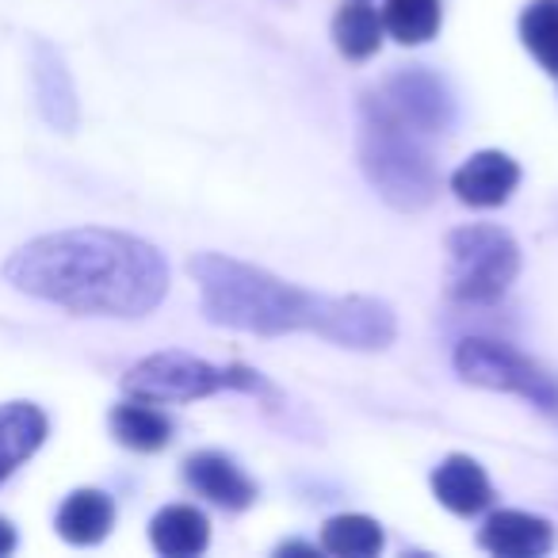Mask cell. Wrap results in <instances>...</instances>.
<instances>
[{
	"instance_id": "obj_1",
	"label": "cell",
	"mask_w": 558,
	"mask_h": 558,
	"mask_svg": "<svg viewBox=\"0 0 558 558\" xmlns=\"http://www.w3.org/2000/svg\"><path fill=\"white\" fill-rule=\"evenodd\" d=\"M4 279L32 299L100 318H142L169 291L165 256L149 241L100 226L27 241L4 260Z\"/></svg>"
},
{
	"instance_id": "obj_2",
	"label": "cell",
	"mask_w": 558,
	"mask_h": 558,
	"mask_svg": "<svg viewBox=\"0 0 558 558\" xmlns=\"http://www.w3.org/2000/svg\"><path fill=\"white\" fill-rule=\"evenodd\" d=\"M192 276L203 291V311L215 326L260 337H279L291 333V329H318L326 295L291 288L264 268L233 260V256L203 253L192 260Z\"/></svg>"
},
{
	"instance_id": "obj_3",
	"label": "cell",
	"mask_w": 558,
	"mask_h": 558,
	"mask_svg": "<svg viewBox=\"0 0 558 558\" xmlns=\"http://www.w3.org/2000/svg\"><path fill=\"white\" fill-rule=\"evenodd\" d=\"M360 165L375 192L398 210H425L440 192V172L421 142V131L390 116L375 96H364Z\"/></svg>"
},
{
	"instance_id": "obj_4",
	"label": "cell",
	"mask_w": 558,
	"mask_h": 558,
	"mask_svg": "<svg viewBox=\"0 0 558 558\" xmlns=\"http://www.w3.org/2000/svg\"><path fill=\"white\" fill-rule=\"evenodd\" d=\"M520 271V248L501 226H459L448 238V295L459 303H494Z\"/></svg>"
},
{
	"instance_id": "obj_5",
	"label": "cell",
	"mask_w": 558,
	"mask_h": 558,
	"mask_svg": "<svg viewBox=\"0 0 558 558\" xmlns=\"http://www.w3.org/2000/svg\"><path fill=\"white\" fill-rule=\"evenodd\" d=\"M226 387L260 390L264 383L248 367H215L199 356H187V352L146 356L123 379L126 395L142 398V402H195V398H207Z\"/></svg>"
},
{
	"instance_id": "obj_6",
	"label": "cell",
	"mask_w": 558,
	"mask_h": 558,
	"mask_svg": "<svg viewBox=\"0 0 558 558\" xmlns=\"http://www.w3.org/2000/svg\"><path fill=\"white\" fill-rule=\"evenodd\" d=\"M456 372L474 387L509 390V395L535 402L539 410L558 413V383L550 375H543L527 356L512 352L509 344L486 341V337H466L456 349Z\"/></svg>"
},
{
	"instance_id": "obj_7",
	"label": "cell",
	"mask_w": 558,
	"mask_h": 558,
	"mask_svg": "<svg viewBox=\"0 0 558 558\" xmlns=\"http://www.w3.org/2000/svg\"><path fill=\"white\" fill-rule=\"evenodd\" d=\"M375 100L421 134H448L451 123H456V100H451L448 85L436 73L421 70V65L398 70Z\"/></svg>"
},
{
	"instance_id": "obj_8",
	"label": "cell",
	"mask_w": 558,
	"mask_h": 558,
	"mask_svg": "<svg viewBox=\"0 0 558 558\" xmlns=\"http://www.w3.org/2000/svg\"><path fill=\"white\" fill-rule=\"evenodd\" d=\"M314 333L329 337V341L344 344V349H387L398 333L395 311L379 299L349 295V299H326L318 314V329Z\"/></svg>"
},
{
	"instance_id": "obj_9",
	"label": "cell",
	"mask_w": 558,
	"mask_h": 558,
	"mask_svg": "<svg viewBox=\"0 0 558 558\" xmlns=\"http://www.w3.org/2000/svg\"><path fill=\"white\" fill-rule=\"evenodd\" d=\"M520 184V165L501 149H482V154L466 157L451 177V192L466 203V207H501Z\"/></svg>"
},
{
	"instance_id": "obj_10",
	"label": "cell",
	"mask_w": 558,
	"mask_h": 558,
	"mask_svg": "<svg viewBox=\"0 0 558 558\" xmlns=\"http://www.w3.org/2000/svg\"><path fill=\"white\" fill-rule=\"evenodd\" d=\"M32 81H35V104H39L43 119L54 131L70 134L77 126V88H73V77L65 70L62 54L50 43H35Z\"/></svg>"
},
{
	"instance_id": "obj_11",
	"label": "cell",
	"mask_w": 558,
	"mask_h": 558,
	"mask_svg": "<svg viewBox=\"0 0 558 558\" xmlns=\"http://www.w3.org/2000/svg\"><path fill=\"white\" fill-rule=\"evenodd\" d=\"M184 478L192 489H199L207 501L222 505L230 512H241L256 501V486L241 474L233 459L218 456V451H199L184 463Z\"/></svg>"
},
{
	"instance_id": "obj_12",
	"label": "cell",
	"mask_w": 558,
	"mask_h": 558,
	"mask_svg": "<svg viewBox=\"0 0 558 558\" xmlns=\"http://www.w3.org/2000/svg\"><path fill=\"white\" fill-rule=\"evenodd\" d=\"M478 543L501 558H535V555H547L550 543H555V532H550V524L543 517L501 509L482 524Z\"/></svg>"
},
{
	"instance_id": "obj_13",
	"label": "cell",
	"mask_w": 558,
	"mask_h": 558,
	"mask_svg": "<svg viewBox=\"0 0 558 558\" xmlns=\"http://www.w3.org/2000/svg\"><path fill=\"white\" fill-rule=\"evenodd\" d=\"M50 425L47 413L32 402H9L0 405V486L43 448Z\"/></svg>"
},
{
	"instance_id": "obj_14",
	"label": "cell",
	"mask_w": 558,
	"mask_h": 558,
	"mask_svg": "<svg viewBox=\"0 0 558 558\" xmlns=\"http://www.w3.org/2000/svg\"><path fill=\"white\" fill-rule=\"evenodd\" d=\"M433 494L444 509L456 517H474L494 501V486H489L486 471L474 463L471 456H448L433 471Z\"/></svg>"
},
{
	"instance_id": "obj_15",
	"label": "cell",
	"mask_w": 558,
	"mask_h": 558,
	"mask_svg": "<svg viewBox=\"0 0 558 558\" xmlns=\"http://www.w3.org/2000/svg\"><path fill=\"white\" fill-rule=\"evenodd\" d=\"M58 535L77 547H93V543L108 539L111 524H116V501L104 489H73L58 509Z\"/></svg>"
},
{
	"instance_id": "obj_16",
	"label": "cell",
	"mask_w": 558,
	"mask_h": 558,
	"mask_svg": "<svg viewBox=\"0 0 558 558\" xmlns=\"http://www.w3.org/2000/svg\"><path fill=\"white\" fill-rule=\"evenodd\" d=\"M149 539H154V547L161 550V555L187 558V555L207 550L210 524L192 505H169V509L157 512L154 524H149Z\"/></svg>"
},
{
	"instance_id": "obj_17",
	"label": "cell",
	"mask_w": 558,
	"mask_h": 558,
	"mask_svg": "<svg viewBox=\"0 0 558 558\" xmlns=\"http://www.w3.org/2000/svg\"><path fill=\"white\" fill-rule=\"evenodd\" d=\"M111 436L131 451H161L172 440V421L149 402L134 398L111 410Z\"/></svg>"
},
{
	"instance_id": "obj_18",
	"label": "cell",
	"mask_w": 558,
	"mask_h": 558,
	"mask_svg": "<svg viewBox=\"0 0 558 558\" xmlns=\"http://www.w3.org/2000/svg\"><path fill=\"white\" fill-rule=\"evenodd\" d=\"M333 43H337V50H341L344 58H352V62H364V58H372L375 50H379V43H383L379 12H375L372 4H364V0H352V4H344V9L333 16Z\"/></svg>"
},
{
	"instance_id": "obj_19",
	"label": "cell",
	"mask_w": 558,
	"mask_h": 558,
	"mask_svg": "<svg viewBox=\"0 0 558 558\" xmlns=\"http://www.w3.org/2000/svg\"><path fill=\"white\" fill-rule=\"evenodd\" d=\"M440 27V0H387L383 32H390L405 47H421Z\"/></svg>"
},
{
	"instance_id": "obj_20",
	"label": "cell",
	"mask_w": 558,
	"mask_h": 558,
	"mask_svg": "<svg viewBox=\"0 0 558 558\" xmlns=\"http://www.w3.org/2000/svg\"><path fill=\"white\" fill-rule=\"evenodd\" d=\"M322 547L344 558H372L383 550V527L372 517L344 512V517H333L322 527Z\"/></svg>"
},
{
	"instance_id": "obj_21",
	"label": "cell",
	"mask_w": 558,
	"mask_h": 558,
	"mask_svg": "<svg viewBox=\"0 0 558 558\" xmlns=\"http://www.w3.org/2000/svg\"><path fill=\"white\" fill-rule=\"evenodd\" d=\"M520 39L539 58L543 70L558 73V0H532L520 16Z\"/></svg>"
},
{
	"instance_id": "obj_22",
	"label": "cell",
	"mask_w": 558,
	"mask_h": 558,
	"mask_svg": "<svg viewBox=\"0 0 558 558\" xmlns=\"http://www.w3.org/2000/svg\"><path fill=\"white\" fill-rule=\"evenodd\" d=\"M12 550H16V527L0 520V555H12Z\"/></svg>"
}]
</instances>
